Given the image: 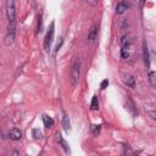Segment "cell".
<instances>
[{"label":"cell","mask_w":156,"mask_h":156,"mask_svg":"<svg viewBox=\"0 0 156 156\" xmlns=\"http://www.w3.org/2000/svg\"><path fill=\"white\" fill-rule=\"evenodd\" d=\"M5 12H6V18H7L5 44L11 45L15 40V37H16V7H15L13 0H6Z\"/></svg>","instance_id":"cell-1"},{"label":"cell","mask_w":156,"mask_h":156,"mask_svg":"<svg viewBox=\"0 0 156 156\" xmlns=\"http://www.w3.org/2000/svg\"><path fill=\"white\" fill-rule=\"evenodd\" d=\"M80 58L79 57H73V61H72V65H71V72H69V82L73 87H76L79 82V78H80Z\"/></svg>","instance_id":"cell-2"},{"label":"cell","mask_w":156,"mask_h":156,"mask_svg":"<svg viewBox=\"0 0 156 156\" xmlns=\"http://www.w3.org/2000/svg\"><path fill=\"white\" fill-rule=\"evenodd\" d=\"M54 34H55V22H51L50 23V27H49V29L46 32L45 40H44V49L46 51H50L51 43H52V39H54Z\"/></svg>","instance_id":"cell-3"},{"label":"cell","mask_w":156,"mask_h":156,"mask_svg":"<svg viewBox=\"0 0 156 156\" xmlns=\"http://www.w3.org/2000/svg\"><path fill=\"white\" fill-rule=\"evenodd\" d=\"M96 38H98V26L94 24V26H91V28L89 29V33H88V35H87V43H88V44H91V43H94V41L96 40Z\"/></svg>","instance_id":"cell-4"},{"label":"cell","mask_w":156,"mask_h":156,"mask_svg":"<svg viewBox=\"0 0 156 156\" xmlns=\"http://www.w3.org/2000/svg\"><path fill=\"white\" fill-rule=\"evenodd\" d=\"M143 58H144V63H145L146 68H149L150 67V56H149V49H147V45L145 41L143 43Z\"/></svg>","instance_id":"cell-5"},{"label":"cell","mask_w":156,"mask_h":156,"mask_svg":"<svg viewBox=\"0 0 156 156\" xmlns=\"http://www.w3.org/2000/svg\"><path fill=\"white\" fill-rule=\"evenodd\" d=\"M128 7H129V4L127 1H121L116 6V13L117 15H122V13H124L128 10Z\"/></svg>","instance_id":"cell-6"},{"label":"cell","mask_w":156,"mask_h":156,"mask_svg":"<svg viewBox=\"0 0 156 156\" xmlns=\"http://www.w3.org/2000/svg\"><path fill=\"white\" fill-rule=\"evenodd\" d=\"M55 135H56V140L58 141V144L61 145V147H62V149H63V150H65L66 152H68V151H69L68 144H67V141H66V140H65V139L62 138L61 133H60V132H56V134H55Z\"/></svg>","instance_id":"cell-7"},{"label":"cell","mask_w":156,"mask_h":156,"mask_svg":"<svg viewBox=\"0 0 156 156\" xmlns=\"http://www.w3.org/2000/svg\"><path fill=\"white\" fill-rule=\"evenodd\" d=\"M9 138H10L11 140H20V139L22 138V132H21L20 129L13 128V129H11V130L9 132Z\"/></svg>","instance_id":"cell-8"},{"label":"cell","mask_w":156,"mask_h":156,"mask_svg":"<svg viewBox=\"0 0 156 156\" xmlns=\"http://www.w3.org/2000/svg\"><path fill=\"white\" fill-rule=\"evenodd\" d=\"M123 83L130 88H135V78L132 74H126L123 77Z\"/></svg>","instance_id":"cell-9"},{"label":"cell","mask_w":156,"mask_h":156,"mask_svg":"<svg viewBox=\"0 0 156 156\" xmlns=\"http://www.w3.org/2000/svg\"><path fill=\"white\" fill-rule=\"evenodd\" d=\"M61 113H62V127H63V129L65 130H69L71 129V123H69V118H68V116H67V113L62 110L61 111Z\"/></svg>","instance_id":"cell-10"},{"label":"cell","mask_w":156,"mask_h":156,"mask_svg":"<svg viewBox=\"0 0 156 156\" xmlns=\"http://www.w3.org/2000/svg\"><path fill=\"white\" fill-rule=\"evenodd\" d=\"M43 123H44L45 128H51L54 126V119L48 115H43Z\"/></svg>","instance_id":"cell-11"},{"label":"cell","mask_w":156,"mask_h":156,"mask_svg":"<svg viewBox=\"0 0 156 156\" xmlns=\"http://www.w3.org/2000/svg\"><path fill=\"white\" fill-rule=\"evenodd\" d=\"M90 108H91V110H98V108H99V100H98V96H96V95H94L93 99H91Z\"/></svg>","instance_id":"cell-12"},{"label":"cell","mask_w":156,"mask_h":156,"mask_svg":"<svg viewBox=\"0 0 156 156\" xmlns=\"http://www.w3.org/2000/svg\"><path fill=\"white\" fill-rule=\"evenodd\" d=\"M127 107H128V108L132 111V113H133V115H136V113H138V111H136V108H135V105H134V102L132 101V99H128Z\"/></svg>","instance_id":"cell-13"},{"label":"cell","mask_w":156,"mask_h":156,"mask_svg":"<svg viewBox=\"0 0 156 156\" xmlns=\"http://www.w3.org/2000/svg\"><path fill=\"white\" fill-rule=\"evenodd\" d=\"M41 27H43V21H41V12L38 15V23H37V33L41 32Z\"/></svg>","instance_id":"cell-14"},{"label":"cell","mask_w":156,"mask_h":156,"mask_svg":"<svg viewBox=\"0 0 156 156\" xmlns=\"http://www.w3.org/2000/svg\"><path fill=\"white\" fill-rule=\"evenodd\" d=\"M121 44H122L124 48H127V46L130 44V39H129V35H124V37H122V39H121Z\"/></svg>","instance_id":"cell-15"},{"label":"cell","mask_w":156,"mask_h":156,"mask_svg":"<svg viewBox=\"0 0 156 156\" xmlns=\"http://www.w3.org/2000/svg\"><path fill=\"white\" fill-rule=\"evenodd\" d=\"M149 80H150V84H151V85H155V84H156V79H155V72H154V71L149 72Z\"/></svg>","instance_id":"cell-16"},{"label":"cell","mask_w":156,"mask_h":156,"mask_svg":"<svg viewBox=\"0 0 156 156\" xmlns=\"http://www.w3.org/2000/svg\"><path fill=\"white\" fill-rule=\"evenodd\" d=\"M121 56L123 57V58H127V57H129V52H128V50H127V48H122L121 49Z\"/></svg>","instance_id":"cell-17"},{"label":"cell","mask_w":156,"mask_h":156,"mask_svg":"<svg viewBox=\"0 0 156 156\" xmlns=\"http://www.w3.org/2000/svg\"><path fill=\"white\" fill-rule=\"evenodd\" d=\"M33 136L34 139H41V132L39 129H33Z\"/></svg>","instance_id":"cell-18"},{"label":"cell","mask_w":156,"mask_h":156,"mask_svg":"<svg viewBox=\"0 0 156 156\" xmlns=\"http://www.w3.org/2000/svg\"><path fill=\"white\" fill-rule=\"evenodd\" d=\"M62 44H63V39L62 38H60V40H58V43L56 44V46H55V54L61 49V46H62Z\"/></svg>","instance_id":"cell-19"},{"label":"cell","mask_w":156,"mask_h":156,"mask_svg":"<svg viewBox=\"0 0 156 156\" xmlns=\"http://www.w3.org/2000/svg\"><path fill=\"white\" fill-rule=\"evenodd\" d=\"M107 85H108V79H104V80L101 82V84H100V88H101V89H106Z\"/></svg>","instance_id":"cell-20"},{"label":"cell","mask_w":156,"mask_h":156,"mask_svg":"<svg viewBox=\"0 0 156 156\" xmlns=\"http://www.w3.org/2000/svg\"><path fill=\"white\" fill-rule=\"evenodd\" d=\"M87 2H88L90 6H96L98 2H99V0H87Z\"/></svg>","instance_id":"cell-21"}]
</instances>
